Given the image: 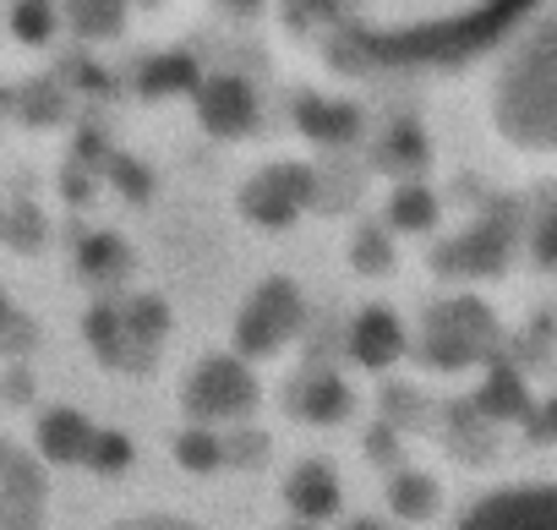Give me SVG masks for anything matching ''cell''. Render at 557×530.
<instances>
[{
    "mask_svg": "<svg viewBox=\"0 0 557 530\" xmlns=\"http://www.w3.org/2000/svg\"><path fill=\"white\" fill-rule=\"evenodd\" d=\"M492 121L524 153L557 148V28L552 23H535L497 66Z\"/></svg>",
    "mask_w": 557,
    "mask_h": 530,
    "instance_id": "cell-1",
    "label": "cell"
},
{
    "mask_svg": "<svg viewBox=\"0 0 557 530\" xmlns=\"http://www.w3.org/2000/svg\"><path fill=\"white\" fill-rule=\"evenodd\" d=\"M497 345H503V329L486 312V301H475V296L437 301L416 334V356L432 372H465V367L497 361Z\"/></svg>",
    "mask_w": 557,
    "mask_h": 530,
    "instance_id": "cell-2",
    "label": "cell"
},
{
    "mask_svg": "<svg viewBox=\"0 0 557 530\" xmlns=\"http://www.w3.org/2000/svg\"><path fill=\"white\" fill-rule=\"evenodd\" d=\"M301 323H307L301 291L290 280H262L246 296L240 318H235V356L240 361H268V356H278L301 334Z\"/></svg>",
    "mask_w": 557,
    "mask_h": 530,
    "instance_id": "cell-3",
    "label": "cell"
},
{
    "mask_svg": "<svg viewBox=\"0 0 557 530\" xmlns=\"http://www.w3.org/2000/svg\"><path fill=\"white\" fill-rule=\"evenodd\" d=\"M257 372H251V361H240V356H208V361H197L191 367V378H186V410H191V421H202V427H213V421H240L251 405H257Z\"/></svg>",
    "mask_w": 557,
    "mask_h": 530,
    "instance_id": "cell-4",
    "label": "cell"
},
{
    "mask_svg": "<svg viewBox=\"0 0 557 530\" xmlns=\"http://www.w3.org/2000/svg\"><path fill=\"white\" fill-rule=\"evenodd\" d=\"M312 197H318V170H307V164H268L240 192V208H246V219L278 230V224H290Z\"/></svg>",
    "mask_w": 557,
    "mask_h": 530,
    "instance_id": "cell-5",
    "label": "cell"
},
{
    "mask_svg": "<svg viewBox=\"0 0 557 530\" xmlns=\"http://www.w3.org/2000/svg\"><path fill=\"white\" fill-rule=\"evenodd\" d=\"M459 530H557V486L535 481L492 492L459 519Z\"/></svg>",
    "mask_w": 557,
    "mask_h": 530,
    "instance_id": "cell-6",
    "label": "cell"
},
{
    "mask_svg": "<svg viewBox=\"0 0 557 530\" xmlns=\"http://www.w3.org/2000/svg\"><path fill=\"white\" fill-rule=\"evenodd\" d=\"M508 246H513L508 224L486 219V224L465 230L459 241H448V246L437 251V274H475V280H486V274H503Z\"/></svg>",
    "mask_w": 557,
    "mask_h": 530,
    "instance_id": "cell-7",
    "label": "cell"
},
{
    "mask_svg": "<svg viewBox=\"0 0 557 530\" xmlns=\"http://www.w3.org/2000/svg\"><path fill=\"white\" fill-rule=\"evenodd\" d=\"M345 350H350V361H356V367L383 372V367H394V361L410 350V334H405V323H399L388 307H367V312L350 323Z\"/></svg>",
    "mask_w": 557,
    "mask_h": 530,
    "instance_id": "cell-8",
    "label": "cell"
},
{
    "mask_svg": "<svg viewBox=\"0 0 557 530\" xmlns=\"http://www.w3.org/2000/svg\"><path fill=\"white\" fill-rule=\"evenodd\" d=\"M285 410L312 421V427H339V421H350L356 394H350V383L339 372H301V378H290Z\"/></svg>",
    "mask_w": 557,
    "mask_h": 530,
    "instance_id": "cell-9",
    "label": "cell"
},
{
    "mask_svg": "<svg viewBox=\"0 0 557 530\" xmlns=\"http://www.w3.org/2000/svg\"><path fill=\"white\" fill-rule=\"evenodd\" d=\"M197 110L219 137H240L257 126V94L240 77H197Z\"/></svg>",
    "mask_w": 557,
    "mask_h": 530,
    "instance_id": "cell-10",
    "label": "cell"
},
{
    "mask_svg": "<svg viewBox=\"0 0 557 530\" xmlns=\"http://www.w3.org/2000/svg\"><path fill=\"white\" fill-rule=\"evenodd\" d=\"M285 503L296 508V519L323 525V519H334V514H339L345 492H339V476H334L323 459H301V465L290 470V481H285Z\"/></svg>",
    "mask_w": 557,
    "mask_h": 530,
    "instance_id": "cell-11",
    "label": "cell"
},
{
    "mask_svg": "<svg viewBox=\"0 0 557 530\" xmlns=\"http://www.w3.org/2000/svg\"><path fill=\"white\" fill-rule=\"evenodd\" d=\"M470 405H475L481 421H524V410L535 399H530V383H524V372L513 361H492V372L481 378V389H475Z\"/></svg>",
    "mask_w": 557,
    "mask_h": 530,
    "instance_id": "cell-12",
    "label": "cell"
},
{
    "mask_svg": "<svg viewBox=\"0 0 557 530\" xmlns=\"http://www.w3.org/2000/svg\"><path fill=\"white\" fill-rule=\"evenodd\" d=\"M88 437H94V421H88L83 410H50V416H39L34 448H39V459H50V465H83Z\"/></svg>",
    "mask_w": 557,
    "mask_h": 530,
    "instance_id": "cell-13",
    "label": "cell"
},
{
    "mask_svg": "<svg viewBox=\"0 0 557 530\" xmlns=\"http://www.w3.org/2000/svg\"><path fill=\"white\" fill-rule=\"evenodd\" d=\"M388 508H394V519H432L443 508V486L426 470L394 465V476H388Z\"/></svg>",
    "mask_w": 557,
    "mask_h": 530,
    "instance_id": "cell-14",
    "label": "cell"
},
{
    "mask_svg": "<svg viewBox=\"0 0 557 530\" xmlns=\"http://www.w3.org/2000/svg\"><path fill=\"white\" fill-rule=\"evenodd\" d=\"M296 121H301V132L318 137V143H356V137H361V115H356V104L301 99V104H296Z\"/></svg>",
    "mask_w": 557,
    "mask_h": 530,
    "instance_id": "cell-15",
    "label": "cell"
},
{
    "mask_svg": "<svg viewBox=\"0 0 557 530\" xmlns=\"http://www.w3.org/2000/svg\"><path fill=\"white\" fill-rule=\"evenodd\" d=\"M126 269H132V251L121 235H88L77 246V274L94 285H115V280H126Z\"/></svg>",
    "mask_w": 557,
    "mask_h": 530,
    "instance_id": "cell-16",
    "label": "cell"
},
{
    "mask_svg": "<svg viewBox=\"0 0 557 530\" xmlns=\"http://www.w3.org/2000/svg\"><path fill=\"white\" fill-rule=\"evenodd\" d=\"M0 497H12V503H45V470L34 465L28 448L0 443Z\"/></svg>",
    "mask_w": 557,
    "mask_h": 530,
    "instance_id": "cell-17",
    "label": "cell"
},
{
    "mask_svg": "<svg viewBox=\"0 0 557 530\" xmlns=\"http://www.w3.org/2000/svg\"><path fill=\"white\" fill-rule=\"evenodd\" d=\"M432 224H437V197H432L421 181H410V186H399V192L388 197V230L421 235V230H432Z\"/></svg>",
    "mask_w": 557,
    "mask_h": 530,
    "instance_id": "cell-18",
    "label": "cell"
},
{
    "mask_svg": "<svg viewBox=\"0 0 557 530\" xmlns=\"http://www.w3.org/2000/svg\"><path fill=\"white\" fill-rule=\"evenodd\" d=\"M121 334L126 340H143V345H159L170 334V307L159 296H137V301H121Z\"/></svg>",
    "mask_w": 557,
    "mask_h": 530,
    "instance_id": "cell-19",
    "label": "cell"
},
{
    "mask_svg": "<svg viewBox=\"0 0 557 530\" xmlns=\"http://www.w3.org/2000/svg\"><path fill=\"white\" fill-rule=\"evenodd\" d=\"M175 459H181L186 470H197V476L219 470V432L202 427V421H191V427L175 437Z\"/></svg>",
    "mask_w": 557,
    "mask_h": 530,
    "instance_id": "cell-20",
    "label": "cell"
},
{
    "mask_svg": "<svg viewBox=\"0 0 557 530\" xmlns=\"http://www.w3.org/2000/svg\"><path fill=\"white\" fill-rule=\"evenodd\" d=\"M83 465L99 470V476L126 470V465H132V437H126V432H99V427H94V437H88V448H83Z\"/></svg>",
    "mask_w": 557,
    "mask_h": 530,
    "instance_id": "cell-21",
    "label": "cell"
},
{
    "mask_svg": "<svg viewBox=\"0 0 557 530\" xmlns=\"http://www.w3.org/2000/svg\"><path fill=\"white\" fill-rule=\"evenodd\" d=\"M350 257H356L361 274H388V269H394V235H388L383 224H367V230L356 235Z\"/></svg>",
    "mask_w": 557,
    "mask_h": 530,
    "instance_id": "cell-22",
    "label": "cell"
},
{
    "mask_svg": "<svg viewBox=\"0 0 557 530\" xmlns=\"http://www.w3.org/2000/svg\"><path fill=\"white\" fill-rule=\"evenodd\" d=\"M262 459H268V432L240 427V432L219 437V465H230V470H251V465H262Z\"/></svg>",
    "mask_w": 557,
    "mask_h": 530,
    "instance_id": "cell-23",
    "label": "cell"
},
{
    "mask_svg": "<svg viewBox=\"0 0 557 530\" xmlns=\"http://www.w3.org/2000/svg\"><path fill=\"white\" fill-rule=\"evenodd\" d=\"M12 28H17V39H28V45H45V39L55 34V7H50V0H17Z\"/></svg>",
    "mask_w": 557,
    "mask_h": 530,
    "instance_id": "cell-24",
    "label": "cell"
},
{
    "mask_svg": "<svg viewBox=\"0 0 557 530\" xmlns=\"http://www.w3.org/2000/svg\"><path fill=\"white\" fill-rule=\"evenodd\" d=\"M421 416H426V405L416 399L410 383H388V389H383V421H388V427H410V421H421Z\"/></svg>",
    "mask_w": 557,
    "mask_h": 530,
    "instance_id": "cell-25",
    "label": "cell"
},
{
    "mask_svg": "<svg viewBox=\"0 0 557 530\" xmlns=\"http://www.w3.org/2000/svg\"><path fill=\"white\" fill-rule=\"evenodd\" d=\"M88 340H94V350H99V356L121 340V307H115V301H99V307L88 312Z\"/></svg>",
    "mask_w": 557,
    "mask_h": 530,
    "instance_id": "cell-26",
    "label": "cell"
},
{
    "mask_svg": "<svg viewBox=\"0 0 557 530\" xmlns=\"http://www.w3.org/2000/svg\"><path fill=\"white\" fill-rule=\"evenodd\" d=\"M367 459H372V465H388V470H394V465L405 459V443H399V427H388V421H377V427L367 432Z\"/></svg>",
    "mask_w": 557,
    "mask_h": 530,
    "instance_id": "cell-27",
    "label": "cell"
},
{
    "mask_svg": "<svg viewBox=\"0 0 557 530\" xmlns=\"http://www.w3.org/2000/svg\"><path fill=\"white\" fill-rule=\"evenodd\" d=\"M0 530H45V503H12V497H0Z\"/></svg>",
    "mask_w": 557,
    "mask_h": 530,
    "instance_id": "cell-28",
    "label": "cell"
},
{
    "mask_svg": "<svg viewBox=\"0 0 557 530\" xmlns=\"http://www.w3.org/2000/svg\"><path fill=\"white\" fill-rule=\"evenodd\" d=\"M110 530H202V525L175 519V514H137V519H121V525H110Z\"/></svg>",
    "mask_w": 557,
    "mask_h": 530,
    "instance_id": "cell-29",
    "label": "cell"
},
{
    "mask_svg": "<svg viewBox=\"0 0 557 530\" xmlns=\"http://www.w3.org/2000/svg\"><path fill=\"white\" fill-rule=\"evenodd\" d=\"M7 235H12V246H39V235H45V224H39V213H17L12 224H7Z\"/></svg>",
    "mask_w": 557,
    "mask_h": 530,
    "instance_id": "cell-30",
    "label": "cell"
},
{
    "mask_svg": "<svg viewBox=\"0 0 557 530\" xmlns=\"http://www.w3.org/2000/svg\"><path fill=\"white\" fill-rule=\"evenodd\" d=\"M115 186H126L132 197H148V170L132 159H115Z\"/></svg>",
    "mask_w": 557,
    "mask_h": 530,
    "instance_id": "cell-31",
    "label": "cell"
},
{
    "mask_svg": "<svg viewBox=\"0 0 557 530\" xmlns=\"http://www.w3.org/2000/svg\"><path fill=\"white\" fill-rule=\"evenodd\" d=\"M345 530H394V525H383L377 514H356V519H350Z\"/></svg>",
    "mask_w": 557,
    "mask_h": 530,
    "instance_id": "cell-32",
    "label": "cell"
},
{
    "mask_svg": "<svg viewBox=\"0 0 557 530\" xmlns=\"http://www.w3.org/2000/svg\"><path fill=\"white\" fill-rule=\"evenodd\" d=\"M224 7H235V12H251V7H257V0H224Z\"/></svg>",
    "mask_w": 557,
    "mask_h": 530,
    "instance_id": "cell-33",
    "label": "cell"
},
{
    "mask_svg": "<svg viewBox=\"0 0 557 530\" xmlns=\"http://www.w3.org/2000/svg\"><path fill=\"white\" fill-rule=\"evenodd\" d=\"M285 530H318V525H312V519H301V525H285Z\"/></svg>",
    "mask_w": 557,
    "mask_h": 530,
    "instance_id": "cell-34",
    "label": "cell"
},
{
    "mask_svg": "<svg viewBox=\"0 0 557 530\" xmlns=\"http://www.w3.org/2000/svg\"><path fill=\"white\" fill-rule=\"evenodd\" d=\"M7 312H12V307H7V291H0V318H7Z\"/></svg>",
    "mask_w": 557,
    "mask_h": 530,
    "instance_id": "cell-35",
    "label": "cell"
}]
</instances>
